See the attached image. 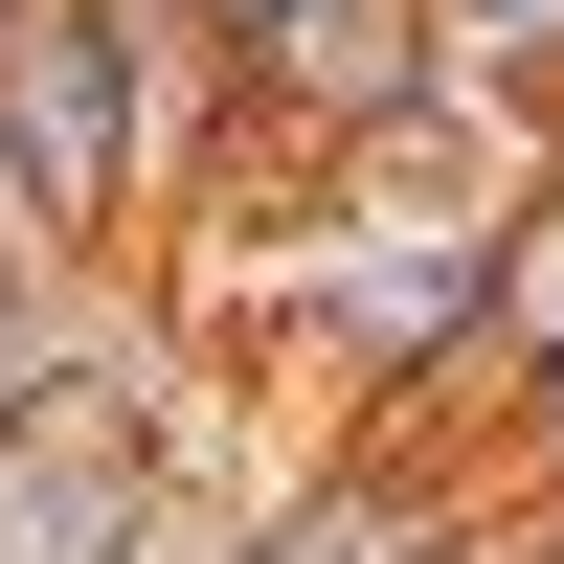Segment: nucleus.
I'll use <instances>...</instances> for the list:
<instances>
[{
  "instance_id": "obj_7",
  "label": "nucleus",
  "mask_w": 564,
  "mask_h": 564,
  "mask_svg": "<svg viewBox=\"0 0 564 564\" xmlns=\"http://www.w3.org/2000/svg\"><path fill=\"white\" fill-rule=\"evenodd\" d=\"M542 361H564V159L520 181V204H497V271H475V384L520 406Z\"/></svg>"
},
{
  "instance_id": "obj_6",
  "label": "nucleus",
  "mask_w": 564,
  "mask_h": 564,
  "mask_svg": "<svg viewBox=\"0 0 564 564\" xmlns=\"http://www.w3.org/2000/svg\"><path fill=\"white\" fill-rule=\"evenodd\" d=\"M113 316H135V271H68V249H45L23 204H0V430H23V406L68 384V361L113 339Z\"/></svg>"
},
{
  "instance_id": "obj_8",
  "label": "nucleus",
  "mask_w": 564,
  "mask_h": 564,
  "mask_svg": "<svg viewBox=\"0 0 564 564\" xmlns=\"http://www.w3.org/2000/svg\"><path fill=\"white\" fill-rule=\"evenodd\" d=\"M406 564H542V497H430V542Z\"/></svg>"
},
{
  "instance_id": "obj_11",
  "label": "nucleus",
  "mask_w": 564,
  "mask_h": 564,
  "mask_svg": "<svg viewBox=\"0 0 564 564\" xmlns=\"http://www.w3.org/2000/svg\"><path fill=\"white\" fill-rule=\"evenodd\" d=\"M0 23H23V0H0Z\"/></svg>"
},
{
  "instance_id": "obj_3",
  "label": "nucleus",
  "mask_w": 564,
  "mask_h": 564,
  "mask_svg": "<svg viewBox=\"0 0 564 564\" xmlns=\"http://www.w3.org/2000/svg\"><path fill=\"white\" fill-rule=\"evenodd\" d=\"M204 452V384H181V339H159V294L113 316V339L68 361V384L0 430V564H113L135 520H159V475Z\"/></svg>"
},
{
  "instance_id": "obj_4",
  "label": "nucleus",
  "mask_w": 564,
  "mask_h": 564,
  "mask_svg": "<svg viewBox=\"0 0 564 564\" xmlns=\"http://www.w3.org/2000/svg\"><path fill=\"white\" fill-rule=\"evenodd\" d=\"M406 113H430V0H271L226 45V135L271 181H361Z\"/></svg>"
},
{
  "instance_id": "obj_5",
  "label": "nucleus",
  "mask_w": 564,
  "mask_h": 564,
  "mask_svg": "<svg viewBox=\"0 0 564 564\" xmlns=\"http://www.w3.org/2000/svg\"><path fill=\"white\" fill-rule=\"evenodd\" d=\"M430 452H384V430H361V452H316V475H271L249 497V520H226V564H406V542H430Z\"/></svg>"
},
{
  "instance_id": "obj_10",
  "label": "nucleus",
  "mask_w": 564,
  "mask_h": 564,
  "mask_svg": "<svg viewBox=\"0 0 564 564\" xmlns=\"http://www.w3.org/2000/svg\"><path fill=\"white\" fill-rule=\"evenodd\" d=\"M542 564H564V520H542Z\"/></svg>"
},
{
  "instance_id": "obj_2",
  "label": "nucleus",
  "mask_w": 564,
  "mask_h": 564,
  "mask_svg": "<svg viewBox=\"0 0 564 564\" xmlns=\"http://www.w3.org/2000/svg\"><path fill=\"white\" fill-rule=\"evenodd\" d=\"M204 135H226V68L159 0H23V23H0V181H23V226L68 271H113L135 226L204 181Z\"/></svg>"
},
{
  "instance_id": "obj_1",
  "label": "nucleus",
  "mask_w": 564,
  "mask_h": 564,
  "mask_svg": "<svg viewBox=\"0 0 564 564\" xmlns=\"http://www.w3.org/2000/svg\"><path fill=\"white\" fill-rule=\"evenodd\" d=\"M475 271H497V204H430V181H294V226L249 249L271 294V361L339 384L361 430L406 452V406H475Z\"/></svg>"
},
{
  "instance_id": "obj_9",
  "label": "nucleus",
  "mask_w": 564,
  "mask_h": 564,
  "mask_svg": "<svg viewBox=\"0 0 564 564\" xmlns=\"http://www.w3.org/2000/svg\"><path fill=\"white\" fill-rule=\"evenodd\" d=\"M497 430H520V497H542V520H564V361H542L520 406H497Z\"/></svg>"
}]
</instances>
